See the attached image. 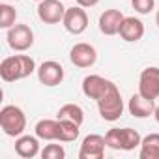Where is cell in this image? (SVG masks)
<instances>
[{
	"label": "cell",
	"instance_id": "1",
	"mask_svg": "<svg viewBox=\"0 0 159 159\" xmlns=\"http://www.w3.org/2000/svg\"><path fill=\"white\" fill-rule=\"evenodd\" d=\"M34 71H38L34 58H30L28 54H13L2 60L0 64V77L4 83H15V81H23V79L30 77Z\"/></svg>",
	"mask_w": 159,
	"mask_h": 159
},
{
	"label": "cell",
	"instance_id": "2",
	"mask_svg": "<svg viewBox=\"0 0 159 159\" xmlns=\"http://www.w3.org/2000/svg\"><path fill=\"white\" fill-rule=\"evenodd\" d=\"M98 111L105 122H116L124 114V99L114 83H111L107 92L98 99Z\"/></svg>",
	"mask_w": 159,
	"mask_h": 159
},
{
	"label": "cell",
	"instance_id": "3",
	"mask_svg": "<svg viewBox=\"0 0 159 159\" xmlns=\"http://www.w3.org/2000/svg\"><path fill=\"white\" fill-rule=\"evenodd\" d=\"M105 140H107V146L112 150L131 152L135 148H140L142 137L139 135V131H135L131 127H112L107 131Z\"/></svg>",
	"mask_w": 159,
	"mask_h": 159
},
{
	"label": "cell",
	"instance_id": "4",
	"mask_svg": "<svg viewBox=\"0 0 159 159\" xmlns=\"http://www.w3.org/2000/svg\"><path fill=\"white\" fill-rule=\"evenodd\" d=\"M0 127L8 137H21L26 129V116L23 109L15 105H6L0 111Z\"/></svg>",
	"mask_w": 159,
	"mask_h": 159
},
{
	"label": "cell",
	"instance_id": "5",
	"mask_svg": "<svg viewBox=\"0 0 159 159\" xmlns=\"http://www.w3.org/2000/svg\"><path fill=\"white\" fill-rule=\"evenodd\" d=\"M8 45L17 51V52H25L34 45V32L28 25H13L8 30Z\"/></svg>",
	"mask_w": 159,
	"mask_h": 159
},
{
	"label": "cell",
	"instance_id": "6",
	"mask_svg": "<svg viewBox=\"0 0 159 159\" xmlns=\"http://www.w3.org/2000/svg\"><path fill=\"white\" fill-rule=\"evenodd\" d=\"M66 10L62 0H41L38 4V17L45 25H58L64 21Z\"/></svg>",
	"mask_w": 159,
	"mask_h": 159
},
{
	"label": "cell",
	"instance_id": "7",
	"mask_svg": "<svg viewBox=\"0 0 159 159\" xmlns=\"http://www.w3.org/2000/svg\"><path fill=\"white\" fill-rule=\"evenodd\" d=\"M62 25H64V28H66L69 34H73V36H81V34L88 28V15H86L84 8H81V6L67 8Z\"/></svg>",
	"mask_w": 159,
	"mask_h": 159
},
{
	"label": "cell",
	"instance_id": "8",
	"mask_svg": "<svg viewBox=\"0 0 159 159\" xmlns=\"http://www.w3.org/2000/svg\"><path fill=\"white\" fill-rule=\"evenodd\" d=\"M139 94H142L144 98H150V99L159 98V67L150 66V67L142 69V73L139 77Z\"/></svg>",
	"mask_w": 159,
	"mask_h": 159
},
{
	"label": "cell",
	"instance_id": "9",
	"mask_svg": "<svg viewBox=\"0 0 159 159\" xmlns=\"http://www.w3.org/2000/svg\"><path fill=\"white\" fill-rule=\"evenodd\" d=\"M69 60H71L73 66L86 69V67H92V66L96 64V60H98V51H96V47L90 45V43H75V45L71 47V51H69Z\"/></svg>",
	"mask_w": 159,
	"mask_h": 159
},
{
	"label": "cell",
	"instance_id": "10",
	"mask_svg": "<svg viewBox=\"0 0 159 159\" xmlns=\"http://www.w3.org/2000/svg\"><path fill=\"white\" fill-rule=\"evenodd\" d=\"M105 146H107L105 137H101L98 133H92V135L84 137V140L81 144V150H79V159H103Z\"/></svg>",
	"mask_w": 159,
	"mask_h": 159
},
{
	"label": "cell",
	"instance_id": "11",
	"mask_svg": "<svg viewBox=\"0 0 159 159\" xmlns=\"http://www.w3.org/2000/svg\"><path fill=\"white\" fill-rule=\"evenodd\" d=\"M38 79L45 86H58L64 81V67L54 60H47L38 67Z\"/></svg>",
	"mask_w": 159,
	"mask_h": 159
},
{
	"label": "cell",
	"instance_id": "12",
	"mask_svg": "<svg viewBox=\"0 0 159 159\" xmlns=\"http://www.w3.org/2000/svg\"><path fill=\"white\" fill-rule=\"evenodd\" d=\"M127 109H129V114L135 118H148V116H153L155 112V99L144 98L142 94H133L129 98Z\"/></svg>",
	"mask_w": 159,
	"mask_h": 159
},
{
	"label": "cell",
	"instance_id": "13",
	"mask_svg": "<svg viewBox=\"0 0 159 159\" xmlns=\"http://www.w3.org/2000/svg\"><path fill=\"white\" fill-rule=\"evenodd\" d=\"M111 83L112 81H107V79H103L101 75H88V77H84V81H83V94L86 98L98 101L107 92Z\"/></svg>",
	"mask_w": 159,
	"mask_h": 159
},
{
	"label": "cell",
	"instance_id": "14",
	"mask_svg": "<svg viewBox=\"0 0 159 159\" xmlns=\"http://www.w3.org/2000/svg\"><path fill=\"white\" fill-rule=\"evenodd\" d=\"M124 13L120 10H105L99 15V30L105 36H116L120 32L122 21H124Z\"/></svg>",
	"mask_w": 159,
	"mask_h": 159
},
{
	"label": "cell",
	"instance_id": "15",
	"mask_svg": "<svg viewBox=\"0 0 159 159\" xmlns=\"http://www.w3.org/2000/svg\"><path fill=\"white\" fill-rule=\"evenodd\" d=\"M120 38L127 43H137L144 36V23L137 17H125L120 26Z\"/></svg>",
	"mask_w": 159,
	"mask_h": 159
},
{
	"label": "cell",
	"instance_id": "16",
	"mask_svg": "<svg viewBox=\"0 0 159 159\" xmlns=\"http://www.w3.org/2000/svg\"><path fill=\"white\" fill-rule=\"evenodd\" d=\"M15 153L23 159H32L36 157L39 152V142H38V137H32V135H21L17 137L15 140Z\"/></svg>",
	"mask_w": 159,
	"mask_h": 159
},
{
	"label": "cell",
	"instance_id": "17",
	"mask_svg": "<svg viewBox=\"0 0 159 159\" xmlns=\"http://www.w3.org/2000/svg\"><path fill=\"white\" fill-rule=\"evenodd\" d=\"M34 133L41 140H58L60 139V120H39L34 127Z\"/></svg>",
	"mask_w": 159,
	"mask_h": 159
},
{
	"label": "cell",
	"instance_id": "18",
	"mask_svg": "<svg viewBox=\"0 0 159 159\" xmlns=\"http://www.w3.org/2000/svg\"><path fill=\"white\" fill-rule=\"evenodd\" d=\"M140 159H159V133H150L142 139Z\"/></svg>",
	"mask_w": 159,
	"mask_h": 159
},
{
	"label": "cell",
	"instance_id": "19",
	"mask_svg": "<svg viewBox=\"0 0 159 159\" xmlns=\"http://www.w3.org/2000/svg\"><path fill=\"white\" fill-rule=\"evenodd\" d=\"M58 120H69V122H75L79 125H83V122H84V111L79 107L77 103H66L58 111Z\"/></svg>",
	"mask_w": 159,
	"mask_h": 159
},
{
	"label": "cell",
	"instance_id": "20",
	"mask_svg": "<svg viewBox=\"0 0 159 159\" xmlns=\"http://www.w3.org/2000/svg\"><path fill=\"white\" fill-rule=\"evenodd\" d=\"M79 133H81V125L69 122V120H60V142H73L79 139Z\"/></svg>",
	"mask_w": 159,
	"mask_h": 159
},
{
	"label": "cell",
	"instance_id": "21",
	"mask_svg": "<svg viewBox=\"0 0 159 159\" xmlns=\"http://www.w3.org/2000/svg\"><path fill=\"white\" fill-rule=\"evenodd\" d=\"M17 21V11L10 4H0V28L10 30Z\"/></svg>",
	"mask_w": 159,
	"mask_h": 159
},
{
	"label": "cell",
	"instance_id": "22",
	"mask_svg": "<svg viewBox=\"0 0 159 159\" xmlns=\"http://www.w3.org/2000/svg\"><path fill=\"white\" fill-rule=\"evenodd\" d=\"M41 157L43 159H64L66 157V150L62 144H47L41 150Z\"/></svg>",
	"mask_w": 159,
	"mask_h": 159
},
{
	"label": "cell",
	"instance_id": "23",
	"mask_svg": "<svg viewBox=\"0 0 159 159\" xmlns=\"http://www.w3.org/2000/svg\"><path fill=\"white\" fill-rule=\"evenodd\" d=\"M131 6H133V10H135L137 13L146 15V13H150V11L153 10L155 0H131Z\"/></svg>",
	"mask_w": 159,
	"mask_h": 159
},
{
	"label": "cell",
	"instance_id": "24",
	"mask_svg": "<svg viewBox=\"0 0 159 159\" xmlns=\"http://www.w3.org/2000/svg\"><path fill=\"white\" fill-rule=\"evenodd\" d=\"M77 4L81 8H94L99 4V0H77Z\"/></svg>",
	"mask_w": 159,
	"mask_h": 159
},
{
	"label": "cell",
	"instance_id": "25",
	"mask_svg": "<svg viewBox=\"0 0 159 159\" xmlns=\"http://www.w3.org/2000/svg\"><path fill=\"white\" fill-rule=\"evenodd\" d=\"M153 118H155V122L159 124V105L155 107V112H153Z\"/></svg>",
	"mask_w": 159,
	"mask_h": 159
},
{
	"label": "cell",
	"instance_id": "26",
	"mask_svg": "<svg viewBox=\"0 0 159 159\" xmlns=\"http://www.w3.org/2000/svg\"><path fill=\"white\" fill-rule=\"evenodd\" d=\"M155 25H157V28H159V11H157V15H155Z\"/></svg>",
	"mask_w": 159,
	"mask_h": 159
},
{
	"label": "cell",
	"instance_id": "27",
	"mask_svg": "<svg viewBox=\"0 0 159 159\" xmlns=\"http://www.w3.org/2000/svg\"><path fill=\"white\" fill-rule=\"evenodd\" d=\"M34 2H41V0H34Z\"/></svg>",
	"mask_w": 159,
	"mask_h": 159
}]
</instances>
